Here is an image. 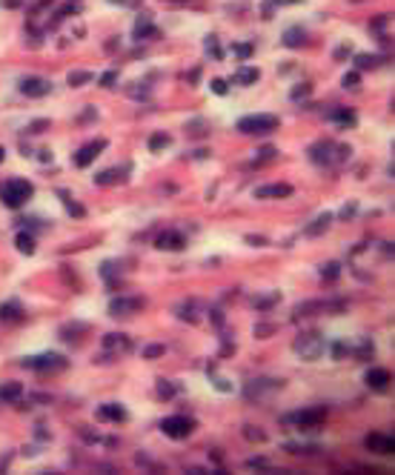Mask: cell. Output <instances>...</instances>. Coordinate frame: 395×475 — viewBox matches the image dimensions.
<instances>
[{
    "label": "cell",
    "instance_id": "obj_36",
    "mask_svg": "<svg viewBox=\"0 0 395 475\" xmlns=\"http://www.w3.org/2000/svg\"><path fill=\"white\" fill-rule=\"evenodd\" d=\"M175 392H178L175 384H169V381H163V378L158 381V395H160V398H172Z\"/></svg>",
    "mask_w": 395,
    "mask_h": 475
},
{
    "label": "cell",
    "instance_id": "obj_4",
    "mask_svg": "<svg viewBox=\"0 0 395 475\" xmlns=\"http://www.w3.org/2000/svg\"><path fill=\"white\" fill-rule=\"evenodd\" d=\"M292 349H295V355L304 358V361H318V358L324 355V349H326V341H324V335L307 332V335H298V338H295Z\"/></svg>",
    "mask_w": 395,
    "mask_h": 475
},
{
    "label": "cell",
    "instance_id": "obj_5",
    "mask_svg": "<svg viewBox=\"0 0 395 475\" xmlns=\"http://www.w3.org/2000/svg\"><path fill=\"white\" fill-rule=\"evenodd\" d=\"M192 430H195V421L192 418H186V415H169V418L160 421V432L169 435V438H175V441L192 435Z\"/></svg>",
    "mask_w": 395,
    "mask_h": 475
},
{
    "label": "cell",
    "instance_id": "obj_28",
    "mask_svg": "<svg viewBox=\"0 0 395 475\" xmlns=\"http://www.w3.org/2000/svg\"><path fill=\"white\" fill-rule=\"evenodd\" d=\"M275 387H281V381L261 378V384H252V387H246V395H249V398H252V395H261L263 389H275Z\"/></svg>",
    "mask_w": 395,
    "mask_h": 475
},
{
    "label": "cell",
    "instance_id": "obj_32",
    "mask_svg": "<svg viewBox=\"0 0 395 475\" xmlns=\"http://www.w3.org/2000/svg\"><path fill=\"white\" fill-rule=\"evenodd\" d=\"M347 355H352V346L347 341H335L332 343V358L335 361H341V358H347Z\"/></svg>",
    "mask_w": 395,
    "mask_h": 475
},
{
    "label": "cell",
    "instance_id": "obj_1",
    "mask_svg": "<svg viewBox=\"0 0 395 475\" xmlns=\"http://www.w3.org/2000/svg\"><path fill=\"white\" fill-rule=\"evenodd\" d=\"M32 195H35V186L29 184V181H23V177H12L6 184H0V201L6 203L9 209L23 206Z\"/></svg>",
    "mask_w": 395,
    "mask_h": 475
},
{
    "label": "cell",
    "instance_id": "obj_16",
    "mask_svg": "<svg viewBox=\"0 0 395 475\" xmlns=\"http://www.w3.org/2000/svg\"><path fill=\"white\" fill-rule=\"evenodd\" d=\"M135 37H138V40H152V37H158V26H155V23H152V18L149 15H146V12H143L141 18L135 20Z\"/></svg>",
    "mask_w": 395,
    "mask_h": 475
},
{
    "label": "cell",
    "instance_id": "obj_37",
    "mask_svg": "<svg viewBox=\"0 0 395 475\" xmlns=\"http://www.w3.org/2000/svg\"><path fill=\"white\" fill-rule=\"evenodd\" d=\"M61 195H63V192H61ZM63 201H66V209H69L72 215H75V218H83V215H86V209H83V206H80V203L69 201V198H66V195H63Z\"/></svg>",
    "mask_w": 395,
    "mask_h": 475
},
{
    "label": "cell",
    "instance_id": "obj_24",
    "mask_svg": "<svg viewBox=\"0 0 395 475\" xmlns=\"http://www.w3.org/2000/svg\"><path fill=\"white\" fill-rule=\"evenodd\" d=\"M15 247H18V252H23V255H35V238L29 235V232H18Z\"/></svg>",
    "mask_w": 395,
    "mask_h": 475
},
{
    "label": "cell",
    "instance_id": "obj_30",
    "mask_svg": "<svg viewBox=\"0 0 395 475\" xmlns=\"http://www.w3.org/2000/svg\"><path fill=\"white\" fill-rule=\"evenodd\" d=\"M69 86H86V83H92L95 80V75L92 72H69Z\"/></svg>",
    "mask_w": 395,
    "mask_h": 475
},
{
    "label": "cell",
    "instance_id": "obj_8",
    "mask_svg": "<svg viewBox=\"0 0 395 475\" xmlns=\"http://www.w3.org/2000/svg\"><path fill=\"white\" fill-rule=\"evenodd\" d=\"M146 301L138 298V295H118V298L109 301V315H135L141 312Z\"/></svg>",
    "mask_w": 395,
    "mask_h": 475
},
{
    "label": "cell",
    "instance_id": "obj_46",
    "mask_svg": "<svg viewBox=\"0 0 395 475\" xmlns=\"http://www.w3.org/2000/svg\"><path fill=\"white\" fill-rule=\"evenodd\" d=\"M246 438L249 441H266V435H263L261 430H246Z\"/></svg>",
    "mask_w": 395,
    "mask_h": 475
},
{
    "label": "cell",
    "instance_id": "obj_40",
    "mask_svg": "<svg viewBox=\"0 0 395 475\" xmlns=\"http://www.w3.org/2000/svg\"><path fill=\"white\" fill-rule=\"evenodd\" d=\"M115 80H118V72L115 69H109V72H103V75H100V86H115Z\"/></svg>",
    "mask_w": 395,
    "mask_h": 475
},
{
    "label": "cell",
    "instance_id": "obj_9",
    "mask_svg": "<svg viewBox=\"0 0 395 475\" xmlns=\"http://www.w3.org/2000/svg\"><path fill=\"white\" fill-rule=\"evenodd\" d=\"M103 149H106V141H103V138H100V141H95V143H86L83 149H78L75 155H72V163H75L78 169H86L89 163H92V160H95Z\"/></svg>",
    "mask_w": 395,
    "mask_h": 475
},
{
    "label": "cell",
    "instance_id": "obj_14",
    "mask_svg": "<svg viewBox=\"0 0 395 475\" xmlns=\"http://www.w3.org/2000/svg\"><path fill=\"white\" fill-rule=\"evenodd\" d=\"M290 195H292V186L290 184H266V186H258V189H255V198H261V201L290 198Z\"/></svg>",
    "mask_w": 395,
    "mask_h": 475
},
{
    "label": "cell",
    "instance_id": "obj_48",
    "mask_svg": "<svg viewBox=\"0 0 395 475\" xmlns=\"http://www.w3.org/2000/svg\"><path fill=\"white\" fill-rule=\"evenodd\" d=\"M347 54H350V46H338L335 49V57H347Z\"/></svg>",
    "mask_w": 395,
    "mask_h": 475
},
{
    "label": "cell",
    "instance_id": "obj_51",
    "mask_svg": "<svg viewBox=\"0 0 395 475\" xmlns=\"http://www.w3.org/2000/svg\"><path fill=\"white\" fill-rule=\"evenodd\" d=\"M169 3H186V0H169Z\"/></svg>",
    "mask_w": 395,
    "mask_h": 475
},
{
    "label": "cell",
    "instance_id": "obj_42",
    "mask_svg": "<svg viewBox=\"0 0 395 475\" xmlns=\"http://www.w3.org/2000/svg\"><path fill=\"white\" fill-rule=\"evenodd\" d=\"M212 86V92H215V95H227V80H220V78H215L209 83Z\"/></svg>",
    "mask_w": 395,
    "mask_h": 475
},
{
    "label": "cell",
    "instance_id": "obj_7",
    "mask_svg": "<svg viewBox=\"0 0 395 475\" xmlns=\"http://www.w3.org/2000/svg\"><path fill=\"white\" fill-rule=\"evenodd\" d=\"M326 418V412L321 409V406H309V409H298V412L287 415V421L295 424L298 430H315V427H321Z\"/></svg>",
    "mask_w": 395,
    "mask_h": 475
},
{
    "label": "cell",
    "instance_id": "obj_3",
    "mask_svg": "<svg viewBox=\"0 0 395 475\" xmlns=\"http://www.w3.org/2000/svg\"><path fill=\"white\" fill-rule=\"evenodd\" d=\"M350 146H338V143H315L312 149H309V158L315 160V163H324V166H335V163H344V160H350Z\"/></svg>",
    "mask_w": 395,
    "mask_h": 475
},
{
    "label": "cell",
    "instance_id": "obj_29",
    "mask_svg": "<svg viewBox=\"0 0 395 475\" xmlns=\"http://www.w3.org/2000/svg\"><path fill=\"white\" fill-rule=\"evenodd\" d=\"M372 352H375V346H372V343H369L367 338H361V341H358V346L352 349V355H355L358 361H367V358H372Z\"/></svg>",
    "mask_w": 395,
    "mask_h": 475
},
{
    "label": "cell",
    "instance_id": "obj_33",
    "mask_svg": "<svg viewBox=\"0 0 395 475\" xmlns=\"http://www.w3.org/2000/svg\"><path fill=\"white\" fill-rule=\"evenodd\" d=\"M163 352H166V346H163V343H149V346L143 349V358H146V361H155V358H160Z\"/></svg>",
    "mask_w": 395,
    "mask_h": 475
},
{
    "label": "cell",
    "instance_id": "obj_43",
    "mask_svg": "<svg viewBox=\"0 0 395 475\" xmlns=\"http://www.w3.org/2000/svg\"><path fill=\"white\" fill-rule=\"evenodd\" d=\"M212 384L220 389V392H232V384H227L223 378H218V375H212Z\"/></svg>",
    "mask_w": 395,
    "mask_h": 475
},
{
    "label": "cell",
    "instance_id": "obj_22",
    "mask_svg": "<svg viewBox=\"0 0 395 475\" xmlns=\"http://www.w3.org/2000/svg\"><path fill=\"white\" fill-rule=\"evenodd\" d=\"M0 321H6V324H18V321H23V312H20V307L15 304V301L0 304Z\"/></svg>",
    "mask_w": 395,
    "mask_h": 475
},
{
    "label": "cell",
    "instance_id": "obj_18",
    "mask_svg": "<svg viewBox=\"0 0 395 475\" xmlns=\"http://www.w3.org/2000/svg\"><path fill=\"white\" fill-rule=\"evenodd\" d=\"M103 346H106V349H115V352H129L132 349V341L126 338V335H121V332H109L103 338Z\"/></svg>",
    "mask_w": 395,
    "mask_h": 475
},
{
    "label": "cell",
    "instance_id": "obj_17",
    "mask_svg": "<svg viewBox=\"0 0 395 475\" xmlns=\"http://www.w3.org/2000/svg\"><path fill=\"white\" fill-rule=\"evenodd\" d=\"M258 80H261V69H255V66H241L232 75V83H238V86H252Z\"/></svg>",
    "mask_w": 395,
    "mask_h": 475
},
{
    "label": "cell",
    "instance_id": "obj_41",
    "mask_svg": "<svg viewBox=\"0 0 395 475\" xmlns=\"http://www.w3.org/2000/svg\"><path fill=\"white\" fill-rule=\"evenodd\" d=\"M275 152H278V149H272V146H263V149H261V155H258V160H255V163H263V160H272V158H275Z\"/></svg>",
    "mask_w": 395,
    "mask_h": 475
},
{
    "label": "cell",
    "instance_id": "obj_19",
    "mask_svg": "<svg viewBox=\"0 0 395 475\" xmlns=\"http://www.w3.org/2000/svg\"><path fill=\"white\" fill-rule=\"evenodd\" d=\"M20 395H23V384H20V381H6V384H0V401L12 404V401H18Z\"/></svg>",
    "mask_w": 395,
    "mask_h": 475
},
{
    "label": "cell",
    "instance_id": "obj_31",
    "mask_svg": "<svg viewBox=\"0 0 395 475\" xmlns=\"http://www.w3.org/2000/svg\"><path fill=\"white\" fill-rule=\"evenodd\" d=\"M169 143H172V138L163 135V132H158V135H152V138H149V149L152 152H160V149H166Z\"/></svg>",
    "mask_w": 395,
    "mask_h": 475
},
{
    "label": "cell",
    "instance_id": "obj_23",
    "mask_svg": "<svg viewBox=\"0 0 395 475\" xmlns=\"http://www.w3.org/2000/svg\"><path fill=\"white\" fill-rule=\"evenodd\" d=\"M384 63L381 54H355V69H378Z\"/></svg>",
    "mask_w": 395,
    "mask_h": 475
},
{
    "label": "cell",
    "instance_id": "obj_10",
    "mask_svg": "<svg viewBox=\"0 0 395 475\" xmlns=\"http://www.w3.org/2000/svg\"><path fill=\"white\" fill-rule=\"evenodd\" d=\"M20 92L26 97H46L49 92H52V83L46 78H37V75H32V78H23L20 80Z\"/></svg>",
    "mask_w": 395,
    "mask_h": 475
},
{
    "label": "cell",
    "instance_id": "obj_25",
    "mask_svg": "<svg viewBox=\"0 0 395 475\" xmlns=\"http://www.w3.org/2000/svg\"><path fill=\"white\" fill-rule=\"evenodd\" d=\"M284 43L292 46V49H295V46H301V43H307V32H304V29H298V26L287 29V32H284Z\"/></svg>",
    "mask_w": 395,
    "mask_h": 475
},
{
    "label": "cell",
    "instance_id": "obj_21",
    "mask_svg": "<svg viewBox=\"0 0 395 475\" xmlns=\"http://www.w3.org/2000/svg\"><path fill=\"white\" fill-rule=\"evenodd\" d=\"M326 117H329L332 124H341V126H355V121H358V117H355V112H352V109H344V106L332 109V112L326 114Z\"/></svg>",
    "mask_w": 395,
    "mask_h": 475
},
{
    "label": "cell",
    "instance_id": "obj_20",
    "mask_svg": "<svg viewBox=\"0 0 395 475\" xmlns=\"http://www.w3.org/2000/svg\"><path fill=\"white\" fill-rule=\"evenodd\" d=\"M329 223H332V215L329 212H324V215H318L312 223H309L307 229H304V235H309V238H315V235H324L326 229H329Z\"/></svg>",
    "mask_w": 395,
    "mask_h": 475
},
{
    "label": "cell",
    "instance_id": "obj_34",
    "mask_svg": "<svg viewBox=\"0 0 395 475\" xmlns=\"http://www.w3.org/2000/svg\"><path fill=\"white\" fill-rule=\"evenodd\" d=\"M338 275H341V264H326L324 269H321V278H324V281H335V278H338Z\"/></svg>",
    "mask_w": 395,
    "mask_h": 475
},
{
    "label": "cell",
    "instance_id": "obj_26",
    "mask_svg": "<svg viewBox=\"0 0 395 475\" xmlns=\"http://www.w3.org/2000/svg\"><path fill=\"white\" fill-rule=\"evenodd\" d=\"M83 12V3L80 0H69V3H63L61 9H58V15H54V23L58 20H63V18H69V15H80Z\"/></svg>",
    "mask_w": 395,
    "mask_h": 475
},
{
    "label": "cell",
    "instance_id": "obj_15",
    "mask_svg": "<svg viewBox=\"0 0 395 475\" xmlns=\"http://www.w3.org/2000/svg\"><path fill=\"white\" fill-rule=\"evenodd\" d=\"M95 415L100 418V421H112V424H121V421L129 418V412H126L121 404H100Z\"/></svg>",
    "mask_w": 395,
    "mask_h": 475
},
{
    "label": "cell",
    "instance_id": "obj_11",
    "mask_svg": "<svg viewBox=\"0 0 395 475\" xmlns=\"http://www.w3.org/2000/svg\"><path fill=\"white\" fill-rule=\"evenodd\" d=\"M364 444H367V449H372L378 455H389L395 449V438L386 435V432H369L367 438H364Z\"/></svg>",
    "mask_w": 395,
    "mask_h": 475
},
{
    "label": "cell",
    "instance_id": "obj_49",
    "mask_svg": "<svg viewBox=\"0 0 395 475\" xmlns=\"http://www.w3.org/2000/svg\"><path fill=\"white\" fill-rule=\"evenodd\" d=\"M43 126H49L46 121H37V124H32V132H43Z\"/></svg>",
    "mask_w": 395,
    "mask_h": 475
},
{
    "label": "cell",
    "instance_id": "obj_38",
    "mask_svg": "<svg viewBox=\"0 0 395 475\" xmlns=\"http://www.w3.org/2000/svg\"><path fill=\"white\" fill-rule=\"evenodd\" d=\"M232 54H238V57H249V54H252V46L249 43H232Z\"/></svg>",
    "mask_w": 395,
    "mask_h": 475
},
{
    "label": "cell",
    "instance_id": "obj_2",
    "mask_svg": "<svg viewBox=\"0 0 395 475\" xmlns=\"http://www.w3.org/2000/svg\"><path fill=\"white\" fill-rule=\"evenodd\" d=\"M281 126L278 114H246L238 121V132L241 135H272Z\"/></svg>",
    "mask_w": 395,
    "mask_h": 475
},
{
    "label": "cell",
    "instance_id": "obj_35",
    "mask_svg": "<svg viewBox=\"0 0 395 475\" xmlns=\"http://www.w3.org/2000/svg\"><path fill=\"white\" fill-rule=\"evenodd\" d=\"M206 52H209L212 57H215V61H220V57H223V52H220L218 37H215V35H209V37H206Z\"/></svg>",
    "mask_w": 395,
    "mask_h": 475
},
{
    "label": "cell",
    "instance_id": "obj_47",
    "mask_svg": "<svg viewBox=\"0 0 395 475\" xmlns=\"http://www.w3.org/2000/svg\"><path fill=\"white\" fill-rule=\"evenodd\" d=\"M255 332H258V338H269L266 332H272V326H269V324H261V326H255Z\"/></svg>",
    "mask_w": 395,
    "mask_h": 475
},
{
    "label": "cell",
    "instance_id": "obj_6",
    "mask_svg": "<svg viewBox=\"0 0 395 475\" xmlns=\"http://www.w3.org/2000/svg\"><path fill=\"white\" fill-rule=\"evenodd\" d=\"M66 358L63 355H58V352H46V355H35V358H26L23 361V367H29V370L35 372H61L66 370Z\"/></svg>",
    "mask_w": 395,
    "mask_h": 475
},
{
    "label": "cell",
    "instance_id": "obj_50",
    "mask_svg": "<svg viewBox=\"0 0 395 475\" xmlns=\"http://www.w3.org/2000/svg\"><path fill=\"white\" fill-rule=\"evenodd\" d=\"M3 158H6V149H3V146H0V160H3Z\"/></svg>",
    "mask_w": 395,
    "mask_h": 475
},
{
    "label": "cell",
    "instance_id": "obj_12",
    "mask_svg": "<svg viewBox=\"0 0 395 475\" xmlns=\"http://www.w3.org/2000/svg\"><path fill=\"white\" fill-rule=\"evenodd\" d=\"M155 247L166 249V252H178V249L186 247V238H184V232H178V229H163L158 235V241H155Z\"/></svg>",
    "mask_w": 395,
    "mask_h": 475
},
{
    "label": "cell",
    "instance_id": "obj_44",
    "mask_svg": "<svg viewBox=\"0 0 395 475\" xmlns=\"http://www.w3.org/2000/svg\"><path fill=\"white\" fill-rule=\"evenodd\" d=\"M246 244H252V247H266L269 241H266V238H261V235H246Z\"/></svg>",
    "mask_w": 395,
    "mask_h": 475
},
{
    "label": "cell",
    "instance_id": "obj_27",
    "mask_svg": "<svg viewBox=\"0 0 395 475\" xmlns=\"http://www.w3.org/2000/svg\"><path fill=\"white\" fill-rule=\"evenodd\" d=\"M118 181H121V172H118V169H103V172L95 175L97 186H112V184H118Z\"/></svg>",
    "mask_w": 395,
    "mask_h": 475
},
{
    "label": "cell",
    "instance_id": "obj_13",
    "mask_svg": "<svg viewBox=\"0 0 395 475\" xmlns=\"http://www.w3.org/2000/svg\"><path fill=\"white\" fill-rule=\"evenodd\" d=\"M364 381H367V387H369V389H375V392H384V389L389 387L392 375H389V370H384V367H375V370H369L367 375H364Z\"/></svg>",
    "mask_w": 395,
    "mask_h": 475
},
{
    "label": "cell",
    "instance_id": "obj_45",
    "mask_svg": "<svg viewBox=\"0 0 395 475\" xmlns=\"http://www.w3.org/2000/svg\"><path fill=\"white\" fill-rule=\"evenodd\" d=\"M304 95H309V86H295V89H292V100H298V97H304Z\"/></svg>",
    "mask_w": 395,
    "mask_h": 475
},
{
    "label": "cell",
    "instance_id": "obj_39",
    "mask_svg": "<svg viewBox=\"0 0 395 475\" xmlns=\"http://www.w3.org/2000/svg\"><path fill=\"white\" fill-rule=\"evenodd\" d=\"M358 80H361V75H358V72H347L341 83H344V89H355V86H358Z\"/></svg>",
    "mask_w": 395,
    "mask_h": 475
}]
</instances>
